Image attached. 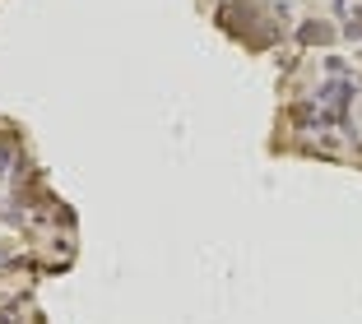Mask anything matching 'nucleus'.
<instances>
[{"label": "nucleus", "instance_id": "1", "mask_svg": "<svg viewBox=\"0 0 362 324\" xmlns=\"http://www.w3.org/2000/svg\"><path fill=\"white\" fill-rule=\"evenodd\" d=\"M344 37L362 42V5H358V10H349V14H344Z\"/></svg>", "mask_w": 362, "mask_h": 324}, {"label": "nucleus", "instance_id": "2", "mask_svg": "<svg viewBox=\"0 0 362 324\" xmlns=\"http://www.w3.org/2000/svg\"><path fill=\"white\" fill-rule=\"evenodd\" d=\"M10 172H14V148L0 144V176H10Z\"/></svg>", "mask_w": 362, "mask_h": 324}]
</instances>
